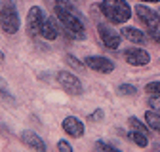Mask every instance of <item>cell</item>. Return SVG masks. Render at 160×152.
Wrapping results in <instances>:
<instances>
[{"label": "cell", "instance_id": "cell-1", "mask_svg": "<svg viewBox=\"0 0 160 152\" xmlns=\"http://www.w3.org/2000/svg\"><path fill=\"white\" fill-rule=\"evenodd\" d=\"M53 15L57 17V21L61 23V27L67 31V34L71 38H74V40H84V38H86V29H84L82 21H80L74 6L65 8V10H59Z\"/></svg>", "mask_w": 160, "mask_h": 152}, {"label": "cell", "instance_id": "cell-2", "mask_svg": "<svg viewBox=\"0 0 160 152\" xmlns=\"http://www.w3.org/2000/svg\"><path fill=\"white\" fill-rule=\"evenodd\" d=\"M99 8L112 25H122L132 17V8L126 0H101Z\"/></svg>", "mask_w": 160, "mask_h": 152}, {"label": "cell", "instance_id": "cell-3", "mask_svg": "<svg viewBox=\"0 0 160 152\" xmlns=\"http://www.w3.org/2000/svg\"><path fill=\"white\" fill-rule=\"evenodd\" d=\"M0 27L6 34H15L19 31V15L17 10L13 8V4L6 2L0 8Z\"/></svg>", "mask_w": 160, "mask_h": 152}, {"label": "cell", "instance_id": "cell-4", "mask_svg": "<svg viewBox=\"0 0 160 152\" xmlns=\"http://www.w3.org/2000/svg\"><path fill=\"white\" fill-rule=\"evenodd\" d=\"M135 15H137L139 21L145 25V29L149 31V34L154 38V34L158 32V25H160V15L154 10H151V8H147L143 4H137L135 6Z\"/></svg>", "mask_w": 160, "mask_h": 152}, {"label": "cell", "instance_id": "cell-5", "mask_svg": "<svg viewBox=\"0 0 160 152\" xmlns=\"http://www.w3.org/2000/svg\"><path fill=\"white\" fill-rule=\"evenodd\" d=\"M57 82L69 95H80L82 93V82H80L72 72L67 70H59L57 72Z\"/></svg>", "mask_w": 160, "mask_h": 152}, {"label": "cell", "instance_id": "cell-6", "mask_svg": "<svg viewBox=\"0 0 160 152\" xmlns=\"http://www.w3.org/2000/svg\"><path fill=\"white\" fill-rule=\"evenodd\" d=\"M44 19H46V13L42 12L40 6H32L29 10V17H27V29L32 36L40 34V29L44 25Z\"/></svg>", "mask_w": 160, "mask_h": 152}, {"label": "cell", "instance_id": "cell-7", "mask_svg": "<svg viewBox=\"0 0 160 152\" xmlns=\"http://www.w3.org/2000/svg\"><path fill=\"white\" fill-rule=\"evenodd\" d=\"M88 69L95 70V72H101V74H109L114 70V63L107 57H101V55H90L86 57V63H84Z\"/></svg>", "mask_w": 160, "mask_h": 152}, {"label": "cell", "instance_id": "cell-8", "mask_svg": "<svg viewBox=\"0 0 160 152\" xmlns=\"http://www.w3.org/2000/svg\"><path fill=\"white\" fill-rule=\"evenodd\" d=\"M124 59L133 67H145L151 61V55L143 48H128L124 50Z\"/></svg>", "mask_w": 160, "mask_h": 152}, {"label": "cell", "instance_id": "cell-9", "mask_svg": "<svg viewBox=\"0 0 160 152\" xmlns=\"http://www.w3.org/2000/svg\"><path fill=\"white\" fill-rule=\"evenodd\" d=\"M21 143L25 145V146H29V148H32L34 152H46V143H44V139L42 137H38L34 131H29V129H25L23 133H21Z\"/></svg>", "mask_w": 160, "mask_h": 152}, {"label": "cell", "instance_id": "cell-10", "mask_svg": "<svg viewBox=\"0 0 160 152\" xmlns=\"http://www.w3.org/2000/svg\"><path fill=\"white\" fill-rule=\"evenodd\" d=\"M40 36L46 40H55L59 36V25H57V17L55 15H46L44 25L40 29Z\"/></svg>", "mask_w": 160, "mask_h": 152}, {"label": "cell", "instance_id": "cell-11", "mask_svg": "<svg viewBox=\"0 0 160 152\" xmlns=\"http://www.w3.org/2000/svg\"><path fill=\"white\" fill-rule=\"evenodd\" d=\"M97 32H99V36H101V40H103V44L107 48L118 50V46H120V34L118 32H114L112 29H109L105 25H99L97 27Z\"/></svg>", "mask_w": 160, "mask_h": 152}, {"label": "cell", "instance_id": "cell-12", "mask_svg": "<svg viewBox=\"0 0 160 152\" xmlns=\"http://www.w3.org/2000/svg\"><path fill=\"white\" fill-rule=\"evenodd\" d=\"M63 129H65L67 135H71V137H74V139L84 135V124L80 122L76 116H67V118L63 120Z\"/></svg>", "mask_w": 160, "mask_h": 152}, {"label": "cell", "instance_id": "cell-13", "mask_svg": "<svg viewBox=\"0 0 160 152\" xmlns=\"http://www.w3.org/2000/svg\"><path fill=\"white\" fill-rule=\"evenodd\" d=\"M120 36H124L126 40H130L132 44H137V46H141L147 42V36L143 34V31H139L135 27H124V29H120Z\"/></svg>", "mask_w": 160, "mask_h": 152}, {"label": "cell", "instance_id": "cell-14", "mask_svg": "<svg viewBox=\"0 0 160 152\" xmlns=\"http://www.w3.org/2000/svg\"><path fill=\"white\" fill-rule=\"evenodd\" d=\"M145 124H147L151 129H154V131L160 133V114L154 112V110H147V112H145Z\"/></svg>", "mask_w": 160, "mask_h": 152}, {"label": "cell", "instance_id": "cell-15", "mask_svg": "<svg viewBox=\"0 0 160 152\" xmlns=\"http://www.w3.org/2000/svg\"><path fill=\"white\" fill-rule=\"evenodd\" d=\"M128 137H130L132 143H135L137 146H141V148H145V146L149 145V137L143 135V133H139V131H135V129H132V131L128 133Z\"/></svg>", "mask_w": 160, "mask_h": 152}, {"label": "cell", "instance_id": "cell-16", "mask_svg": "<svg viewBox=\"0 0 160 152\" xmlns=\"http://www.w3.org/2000/svg\"><path fill=\"white\" fill-rule=\"evenodd\" d=\"M128 124H130V127H132V129H135V131H139V133H143V135H147V137H149V129H151V127H149V126H145L143 122H139L135 116H130V118H128Z\"/></svg>", "mask_w": 160, "mask_h": 152}, {"label": "cell", "instance_id": "cell-17", "mask_svg": "<svg viewBox=\"0 0 160 152\" xmlns=\"http://www.w3.org/2000/svg\"><path fill=\"white\" fill-rule=\"evenodd\" d=\"M95 152H120V150H118L116 146L105 143V141H97V143H95Z\"/></svg>", "mask_w": 160, "mask_h": 152}, {"label": "cell", "instance_id": "cell-18", "mask_svg": "<svg viewBox=\"0 0 160 152\" xmlns=\"http://www.w3.org/2000/svg\"><path fill=\"white\" fill-rule=\"evenodd\" d=\"M145 91H147L149 97H158L160 95V82H149L145 86Z\"/></svg>", "mask_w": 160, "mask_h": 152}, {"label": "cell", "instance_id": "cell-19", "mask_svg": "<svg viewBox=\"0 0 160 152\" xmlns=\"http://www.w3.org/2000/svg\"><path fill=\"white\" fill-rule=\"evenodd\" d=\"M118 93L120 95H126V97H132V95L137 93V89H135V86H130V84H120Z\"/></svg>", "mask_w": 160, "mask_h": 152}, {"label": "cell", "instance_id": "cell-20", "mask_svg": "<svg viewBox=\"0 0 160 152\" xmlns=\"http://www.w3.org/2000/svg\"><path fill=\"white\" fill-rule=\"evenodd\" d=\"M65 59H67V63H69L71 67H74L76 70H82V69H84V65H82V63H78V59H76L74 55H71V53H69V55L65 57Z\"/></svg>", "mask_w": 160, "mask_h": 152}, {"label": "cell", "instance_id": "cell-21", "mask_svg": "<svg viewBox=\"0 0 160 152\" xmlns=\"http://www.w3.org/2000/svg\"><path fill=\"white\" fill-rule=\"evenodd\" d=\"M149 107H151V110L160 114V95H158V97H151L149 99Z\"/></svg>", "mask_w": 160, "mask_h": 152}, {"label": "cell", "instance_id": "cell-22", "mask_svg": "<svg viewBox=\"0 0 160 152\" xmlns=\"http://www.w3.org/2000/svg\"><path fill=\"white\" fill-rule=\"evenodd\" d=\"M103 116H105V112H103L101 108H97L93 114H90V116H88V120H90V122H97V120H101Z\"/></svg>", "mask_w": 160, "mask_h": 152}, {"label": "cell", "instance_id": "cell-23", "mask_svg": "<svg viewBox=\"0 0 160 152\" xmlns=\"http://www.w3.org/2000/svg\"><path fill=\"white\" fill-rule=\"evenodd\" d=\"M57 148H59V152H72V146L67 141H59L57 143Z\"/></svg>", "mask_w": 160, "mask_h": 152}, {"label": "cell", "instance_id": "cell-24", "mask_svg": "<svg viewBox=\"0 0 160 152\" xmlns=\"http://www.w3.org/2000/svg\"><path fill=\"white\" fill-rule=\"evenodd\" d=\"M139 2H151V4H156V2H160V0H139Z\"/></svg>", "mask_w": 160, "mask_h": 152}, {"label": "cell", "instance_id": "cell-25", "mask_svg": "<svg viewBox=\"0 0 160 152\" xmlns=\"http://www.w3.org/2000/svg\"><path fill=\"white\" fill-rule=\"evenodd\" d=\"M154 40H156V42H158V44H160V31H158V32H156V34H154Z\"/></svg>", "mask_w": 160, "mask_h": 152}, {"label": "cell", "instance_id": "cell-26", "mask_svg": "<svg viewBox=\"0 0 160 152\" xmlns=\"http://www.w3.org/2000/svg\"><path fill=\"white\" fill-rule=\"evenodd\" d=\"M0 61H4V51L0 50Z\"/></svg>", "mask_w": 160, "mask_h": 152}, {"label": "cell", "instance_id": "cell-27", "mask_svg": "<svg viewBox=\"0 0 160 152\" xmlns=\"http://www.w3.org/2000/svg\"><path fill=\"white\" fill-rule=\"evenodd\" d=\"M0 8H2V6H0Z\"/></svg>", "mask_w": 160, "mask_h": 152}]
</instances>
